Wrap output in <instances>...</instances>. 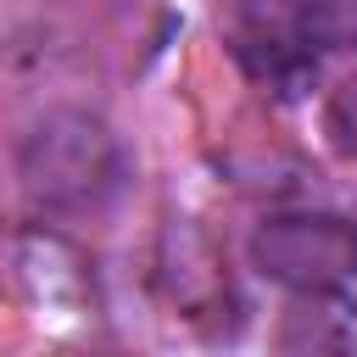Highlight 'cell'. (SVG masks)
Masks as SVG:
<instances>
[{"label":"cell","mask_w":357,"mask_h":357,"mask_svg":"<svg viewBox=\"0 0 357 357\" xmlns=\"http://www.w3.org/2000/svg\"><path fill=\"white\" fill-rule=\"evenodd\" d=\"M17 173H22V190L39 206H50V212H95L123 184V151H117V134L95 112L56 106L22 134Z\"/></svg>","instance_id":"6da1fadb"},{"label":"cell","mask_w":357,"mask_h":357,"mask_svg":"<svg viewBox=\"0 0 357 357\" xmlns=\"http://www.w3.org/2000/svg\"><path fill=\"white\" fill-rule=\"evenodd\" d=\"M251 268L296 296H335L357 279V223L340 212H279L251 229Z\"/></svg>","instance_id":"7a4b0ae2"},{"label":"cell","mask_w":357,"mask_h":357,"mask_svg":"<svg viewBox=\"0 0 357 357\" xmlns=\"http://www.w3.org/2000/svg\"><path fill=\"white\" fill-rule=\"evenodd\" d=\"M296 33L312 50L357 56V0H296Z\"/></svg>","instance_id":"3957f363"},{"label":"cell","mask_w":357,"mask_h":357,"mask_svg":"<svg viewBox=\"0 0 357 357\" xmlns=\"http://www.w3.org/2000/svg\"><path fill=\"white\" fill-rule=\"evenodd\" d=\"M329 134H335L340 151L357 156V84H346V89L335 95V106H329Z\"/></svg>","instance_id":"277c9868"}]
</instances>
